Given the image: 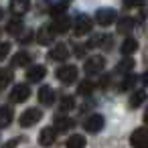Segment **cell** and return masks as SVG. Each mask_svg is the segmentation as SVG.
I'll return each mask as SVG.
<instances>
[{"instance_id": "277c9868", "label": "cell", "mask_w": 148, "mask_h": 148, "mask_svg": "<svg viewBox=\"0 0 148 148\" xmlns=\"http://www.w3.org/2000/svg\"><path fill=\"white\" fill-rule=\"evenodd\" d=\"M89 31H91V18L85 16V14H79L73 23V33L77 37H81V35H87Z\"/></svg>"}, {"instance_id": "4dcf8cb0", "label": "cell", "mask_w": 148, "mask_h": 148, "mask_svg": "<svg viewBox=\"0 0 148 148\" xmlns=\"http://www.w3.org/2000/svg\"><path fill=\"white\" fill-rule=\"evenodd\" d=\"M130 27H132V21H130V18H124V21H120V31H122V33L130 31Z\"/></svg>"}, {"instance_id": "603a6c76", "label": "cell", "mask_w": 148, "mask_h": 148, "mask_svg": "<svg viewBox=\"0 0 148 148\" xmlns=\"http://www.w3.org/2000/svg\"><path fill=\"white\" fill-rule=\"evenodd\" d=\"M136 81H138V77H136L134 73H128V75L124 77V81H122L120 89H122V91H128V89H132V87L136 85Z\"/></svg>"}, {"instance_id": "d590c367", "label": "cell", "mask_w": 148, "mask_h": 148, "mask_svg": "<svg viewBox=\"0 0 148 148\" xmlns=\"http://www.w3.org/2000/svg\"><path fill=\"white\" fill-rule=\"evenodd\" d=\"M63 2H71V0H63Z\"/></svg>"}, {"instance_id": "cb8c5ba5", "label": "cell", "mask_w": 148, "mask_h": 148, "mask_svg": "<svg viewBox=\"0 0 148 148\" xmlns=\"http://www.w3.org/2000/svg\"><path fill=\"white\" fill-rule=\"evenodd\" d=\"M6 33L8 35H21L23 33V23L21 21H10L8 27H6Z\"/></svg>"}, {"instance_id": "8992f818", "label": "cell", "mask_w": 148, "mask_h": 148, "mask_svg": "<svg viewBox=\"0 0 148 148\" xmlns=\"http://www.w3.org/2000/svg\"><path fill=\"white\" fill-rule=\"evenodd\" d=\"M103 65H106V61H103V57H99V55H95V57H89V59L85 61V65H83V69H85V73H89V75H95V73H99V71L103 69Z\"/></svg>"}, {"instance_id": "484cf974", "label": "cell", "mask_w": 148, "mask_h": 148, "mask_svg": "<svg viewBox=\"0 0 148 148\" xmlns=\"http://www.w3.org/2000/svg\"><path fill=\"white\" fill-rule=\"evenodd\" d=\"M93 83L91 81H83V83H79V87H77V93H81V95H89L91 91H93Z\"/></svg>"}, {"instance_id": "52a82bcc", "label": "cell", "mask_w": 148, "mask_h": 148, "mask_svg": "<svg viewBox=\"0 0 148 148\" xmlns=\"http://www.w3.org/2000/svg\"><path fill=\"white\" fill-rule=\"evenodd\" d=\"M114 21H116V10H112V8H99L95 12V23L101 25V27H108Z\"/></svg>"}, {"instance_id": "44dd1931", "label": "cell", "mask_w": 148, "mask_h": 148, "mask_svg": "<svg viewBox=\"0 0 148 148\" xmlns=\"http://www.w3.org/2000/svg\"><path fill=\"white\" fill-rule=\"evenodd\" d=\"M132 67H134V61L132 59H122L118 65H116V73H132Z\"/></svg>"}, {"instance_id": "d6986e66", "label": "cell", "mask_w": 148, "mask_h": 148, "mask_svg": "<svg viewBox=\"0 0 148 148\" xmlns=\"http://www.w3.org/2000/svg\"><path fill=\"white\" fill-rule=\"evenodd\" d=\"M29 61H31V55H29L27 51H21V53L14 55L12 65H14V67H25V65H29Z\"/></svg>"}, {"instance_id": "3957f363", "label": "cell", "mask_w": 148, "mask_h": 148, "mask_svg": "<svg viewBox=\"0 0 148 148\" xmlns=\"http://www.w3.org/2000/svg\"><path fill=\"white\" fill-rule=\"evenodd\" d=\"M130 144L134 148H148V128H138L130 136Z\"/></svg>"}, {"instance_id": "ffe728a7", "label": "cell", "mask_w": 148, "mask_h": 148, "mask_svg": "<svg viewBox=\"0 0 148 148\" xmlns=\"http://www.w3.org/2000/svg\"><path fill=\"white\" fill-rule=\"evenodd\" d=\"M73 128V120L71 118H59L55 122V132H67Z\"/></svg>"}, {"instance_id": "8fae6325", "label": "cell", "mask_w": 148, "mask_h": 148, "mask_svg": "<svg viewBox=\"0 0 148 148\" xmlns=\"http://www.w3.org/2000/svg\"><path fill=\"white\" fill-rule=\"evenodd\" d=\"M31 8V0H10V12L16 16H23Z\"/></svg>"}, {"instance_id": "f1b7e54d", "label": "cell", "mask_w": 148, "mask_h": 148, "mask_svg": "<svg viewBox=\"0 0 148 148\" xmlns=\"http://www.w3.org/2000/svg\"><path fill=\"white\" fill-rule=\"evenodd\" d=\"M124 6L126 8H140V6H144V0H124Z\"/></svg>"}, {"instance_id": "7a4b0ae2", "label": "cell", "mask_w": 148, "mask_h": 148, "mask_svg": "<svg viewBox=\"0 0 148 148\" xmlns=\"http://www.w3.org/2000/svg\"><path fill=\"white\" fill-rule=\"evenodd\" d=\"M41 118H43V112H41V110H37V108H29V110H25V112L21 114L18 122H21V126L29 128V126H35Z\"/></svg>"}, {"instance_id": "6da1fadb", "label": "cell", "mask_w": 148, "mask_h": 148, "mask_svg": "<svg viewBox=\"0 0 148 148\" xmlns=\"http://www.w3.org/2000/svg\"><path fill=\"white\" fill-rule=\"evenodd\" d=\"M77 73H79V71H77L75 65H63V67L57 69V79H59L61 83H65V85H71V83H75Z\"/></svg>"}, {"instance_id": "4fadbf2b", "label": "cell", "mask_w": 148, "mask_h": 148, "mask_svg": "<svg viewBox=\"0 0 148 148\" xmlns=\"http://www.w3.org/2000/svg\"><path fill=\"white\" fill-rule=\"evenodd\" d=\"M45 73H47V69L43 67V65H35V67H31L29 71H27V79L29 81H41L43 77H45Z\"/></svg>"}, {"instance_id": "83f0119b", "label": "cell", "mask_w": 148, "mask_h": 148, "mask_svg": "<svg viewBox=\"0 0 148 148\" xmlns=\"http://www.w3.org/2000/svg\"><path fill=\"white\" fill-rule=\"evenodd\" d=\"M10 53V43H0V61H4Z\"/></svg>"}, {"instance_id": "4316f807", "label": "cell", "mask_w": 148, "mask_h": 148, "mask_svg": "<svg viewBox=\"0 0 148 148\" xmlns=\"http://www.w3.org/2000/svg\"><path fill=\"white\" fill-rule=\"evenodd\" d=\"M10 79H12V75L8 69H0V87H6L10 83Z\"/></svg>"}, {"instance_id": "ac0fdd59", "label": "cell", "mask_w": 148, "mask_h": 148, "mask_svg": "<svg viewBox=\"0 0 148 148\" xmlns=\"http://www.w3.org/2000/svg\"><path fill=\"white\" fill-rule=\"evenodd\" d=\"M10 122H12V110L8 106L0 108V128H6Z\"/></svg>"}, {"instance_id": "5bb4252c", "label": "cell", "mask_w": 148, "mask_h": 148, "mask_svg": "<svg viewBox=\"0 0 148 148\" xmlns=\"http://www.w3.org/2000/svg\"><path fill=\"white\" fill-rule=\"evenodd\" d=\"M55 138H57L55 128H45V130L41 132V136H39V142H41V146H51V144L55 142Z\"/></svg>"}, {"instance_id": "d6a6232c", "label": "cell", "mask_w": 148, "mask_h": 148, "mask_svg": "<svg viewBox=\"0 0 148 148\" xmlns=\"http://www.w3.org/2000/svg\"><path fill=\"white\" fill-rule=\"evenodd\" d=\"M142 81H144V85H148V69L144 71V75H142Z\"/></svg>"}, {"instance_id": "d4e9b609", "label": "cell", "mask_w": 148, "mask_h": 148, "mask_svg": "<svg viewBox=\"0 0 148 148\" xmlns=\"http://www.w3.org/2000/svg\"><path fill=\"white\" fill-rule=\"evenodd\" d=\"M75 108V99L71 97V95H65L63 99H61V103H59V110H63V112H69V110H73Z\"/></svg>"}, {"instance_id": "e0dca14e", "label": "cell", "mask_w": 148, "mask_h": 148, "mask_svg": "<svg viewBox=\"0 0 148 148\" xmlns=\"http://www.w3.org/2000/svg\"><path fill=\"white\" fill-rule=\"evenodd\" d=\"M65 146H67V148H85V138H83L81 134H73V136L67 138Z\"/></svg>"}, {"instance_id": "1f68e13d", "label": "cell", "mask_w": 148, "mask_h": 148, "mask_svg": "<svg viewBox=\"0 0 148 148\" xmlns=\"http://www.w3.org/2000/svg\"><path fill=\"white\" fill-rule=\"evenodd\" d=\"M16 144H18V138H12V140H8V142H6L2 148H14Z\"/></svg>"}, {"instance_id": "7c38bea8", "label": "cell", "mask_w": 148, "mask_h": 148, "mask_svg": "<svg viewBox=\"0 0 148 148\" xmlns=\"http://www.w3.org/2000/svg\"><path fill=\"white\" fill-rule=\"evenodd\" d=\"M39 101H41L43 106H51V103L55 101V91H53V87L43 85V87L39 89Z\"/></svg>"}, {"instance_id": "5b68a950", "label": "cell", "mask_w": 148, "mask_h": 148, "mask_svg": "<svg viewBox=\"0 0 148 148\" xmlns=\"http://www.w3.org/2000/svg\"><path fill=\"white\" fill-rule=\"evenodd\" d=\"M29 97H31V89H29V85H25V83L14 85L12 91H10V99H12L14 103H23V101H27Z\"/></svg>"}, {"instance_id": "e575fe53", "label": "cell", "mask_w": 148, "mask_h": 148, "mask_svg": "<svg viewBox=\"0 0 148 148\" xmlns=\"http://www.w3.org/2000/svg\"><path fill=\"white\" fill-rule=\"evenodd\" d=\"M2 14H4V12H2V8H0V18H2Z\"/></svg>"}, {"instance_id": "30bf717a", "label": "cell", "mask_w": 148, "mask_h": 148, "mask_svg": "<svg viewBox=\"0 0 148 148\" xmlns=\"http://www.w3.org/2000/svg\"><path fill=\"white\" fill-rule=\"evenodd\" d=\"M101 128H103V116L93 114V116H89V118L85 120V130H87V132L95 134V132H99Z\"/></svg>"}, {"instance_id": "9c48e42d", "label": "cell", "mask_w": 148, "mask_h": 148, "mask_svg": "<svg viewBox=\"0 0 148 148\" xmlns=\"http://www.w3.org/2000/svg\"><path fill=\"white\" fill-rule=\"evenodd\" d=\"M35 39H37V43H39V45H51V43H53V39H55V31H53L51 27H41Z\"/></svg>"}, {"instance_id": "9a60e30c", "label": "cell", "mask_w": 148, "mask_h": 148, "mask_svg": "<svg viewBox=\"0 0 148 148\" xmlns=\"http://www.w3.org/2000/svg\"><path fill=\"white\" fill-rule=\"evenodd\" d=\"M51 29H53L55 33H67V29H69V18H67V14L53 18V27H51Z\"/></svg>"}, {"instance_id": "ba28073f", "label": "cell", "mask_w": 148, "mask_h": 148, "mask_svg": "<svg viewBox=\"0 0 148 148\" xmlns=\"http://www.w3.org/2000/svg\"><path fill=\"white\" fill-rule=\"evenodd\" d=\"M49 61H67V57H69V49H67V45H55L51 51H49Z\"/></svg>"}, {"instance_id": "7402d4cb", "label": "cell", "mask_w": 148, "mask_h": 148, "mask_svg": "<svg viewBox=\"0 0 148 148\" xmlns=\"http://www.w3.org/2000/svg\"><path fill=\"white\" fill-rule=\"evenodd\" d=\"M146 97H148L146 91H142V89H140V91H134L132 97H130V106H132V108H138V106H142V103L146 101Z\"/></svg>"}, {"instance_id": "f546056e", "label": "cell", "mask_w": 148, "mask_h": 148, "mask_svg": "<svg viewBox=\"0 0 148 148\" xmlns=\"http://www.w3.org/2000/svg\"><path fill=\"white\" fill-rule=\"evenodd\" d=\"M63 10H65V6H53V8H51V16H53V18L63 16Z\"/></svg>"}, {"instance_id": "836d02e7", "label": "cell", "mask_w": 148, "mask_h": 148, "mask_svg": "<svg viewBox=\"0 0 148 148\" xmlns=\"http://www.w3.org/2000/svg\"><path fill=\"white\" fill-rule=\"evenodd\" d=\"M144 122L148 124V110H146V114H144Z\"/></svg>"}, {"instance_id": "2e32d148", "label": "cell", "mask_w": 148, "mask_h": 148, "mask_svg": "<svg viewBox=\"0 0 148 148\" xmlns=\"http://www.w3.org/2000/svg\"><path fill=\"white\" fill-rule=\"evenodd\" d=\"M136 49H138V43H136V39H132V37H128V39L122 43V47H120L122 55H126V57H130L132 53H136Z\"/></svg>"}]
</instances>
